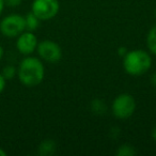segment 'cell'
<instances>
[{
    "mask_svg": "<svg viewBox=\"0 0 156 156\" xmlns=\"http://www.w3.org/2000/svg\"><path fill=\"white\" fill-rule=\"evenodd\" d=\"M17 77L25 87L32 88L39 86L45 77V66L42 60L37 57L25 56L17 67Z\"/></svg>",
    "mask_w": 156,
    "mask_h": 156,
    "instance_id": "6da1fadb",
    "label": "cell"
},
{
    "mask_svg": "<svg viewBox=\"0 0 156 156\" xmlns=\"http://www.w3.org/2000/svg\"><path fill=\"white\" fill-rule=\"evenodd\" d=\"M152 66V57L143 49L128 50L123 57V69L130 76H141Z\"/></svg>",
    "mask_w": 156,
    "mask_h": 156,
    "instance_id": "7a4b0ae2",
    "label": "cell"
},
{
    "mask_svg": "<svg viewBox=\"0 0 156 156\" xmlns=\"http://www.w3.org/2000/svg\"><path fill=\"white\" fill-rule=\"evenodd\" d=\"M136 110V101L129 93H121L111 103V112L117 119L126 120L134 115Z\"/></svg>",
    "mask_w": 156,
    "mask_h": 156,
    "instance_id": "3957f363",
    "label": "cell"
},
{
    "mask_svg": "<svg viewBox=\"0 0 156 156\" xmlns=\"http://www.w3.org/2000/svg\"><path fill=\"white\" fill-rule=\"evenodd\" d=\"M25 30H26L25 16L20 14H10L3 17L0 22V32L9 39L17 37Z\"/></svg>",
    "mask_w": 156,
    "mask_h": 156,
    "instance_id": "277c9868",
    "label": "cell"
},
{
    "mask_svg": "<svg viewBox=\"0 0 156 156\" xmlns=\"http://www.w3.org/2000/svg\"><path fill=\"white\" fill-rule=\"evenodd\" d=\"M60 10L59 0H33L31 12L41 22L50 20L56 17Z\"/></svg>",
    "mask_w": 156,
    "mask_h": 156,
    "instance_id": "5b68a950",
    "label": "cell"
},
{
    "mask_svg": "<svg viewBox=\"0 0 156 156\" xmlns=\"http://www.w3.org/2000/svg\"><path fill=\"white\" fill-rule=\"evenodd\" d=\"M37 52L39 55V58L47 63H58L63 56L61 46L51 40H44L39 42Z\"/></svg>",
    "mask_w": 156,
    "mask_h": 156,
    "instance_id": "8992f818",
    "label": "cell"
},
{
    "mask_svg": "<svg viewBox=\"0 0 156 156\" xmlns=\"http://www.w3.org/2000/svg\"><path fill=\"white\" fill-rule=\"evenodd\" d=\"M39 41L34 32L25 30L20 33L16 39V48L18 52L24 56H30L34 51H37V47Z\"/></svg>",
    "mask_w": 156,
    "mask_h": 156,
    "instance_id": "52a82bcc",
    "label": "cell"
},
{
    "mask_svg": "<svg viewBox=\"0 0 156 156\" xmlns=\"http://www.w3.org/2000/svg\"><path fill=\"white\" fill-rule=\"evenodd\" d=\"M57 143L52 139H45L39 145L37 152L41 156H50L56 153Z\"/></svg>",
    "mask_w": 156,
    "mask_h": 156,
    "instance_id": "ba28073f",
    "label": "cell"
},
{
    "mask_svg": "<svg viewBox=\"0 0 156 156\" xmlns=\"http://www.w3.org/2000/svg\"><path fill=\"white\" fill-rule=\"evenodd\" d=\"M40 23L41 20L32 13H28L25 16V25H26V30L27 31H31V32H34L35 30H37L40 26Z\"/></svg>",
    "mask_w": 156,
    "mask_h": 156,
    "instance_id": "9c48e42d",
    "label": "cell"
},
{
    "mask_svg": "<svg viewBox=\"0 0 156 156\" xmlns=\"http://www.w3.org/2000/svg\"><path fill=\"white\" fill-rule=\"evenodd\" d=\"M147 46L149 51L156 56V25L152 27L147 32Z\"/></svg>",
    "mask_w": 156,
    "mask_h": 156,
    "instance_id": "30bf717a",
    "label": "cell"
},
{
    "mask_svg": "<svg viewBox=\"0 0 156 156\" xmlns=\"http://www.w3.org/2000/svg\"><path fill=\"white\" fill-rule=\"evenodd\" d=\"M136 153V149L132 144H128V143H124V144L120 145L118 147L117 152H115V154L118 156H135Z\"/></svg>",
    "mask_w": 156,
    "mask_h": 156,
    "instance_id": "8fae6325",
    "label": "cell"
},
{
    "mask_svg": "<svg viewBox=\"0 0 156 156\" xmlns=\"http://www.w3.org/2000/svg\"><path fill=\"white\" fill-rule=\"evenodd\" d=\"M91 110L94 115H102L105 113V111L107 110L106 104L103 102L102 100H98V98H95V100L92 101L91 103Z\"/></svg>",
    "mask_w": 156,
    "mask_h": 156,
    "instance_id": "7c38bea8",
    "label": "cell"
},
{
    "mask_svg": "<svg viewBox=\"0 0 156 156\" xmlns=\"http://www.w3.org/2000/svg\"><path fill=\"white\" fill-rule=\"evenodd\" d=\"M2 76L5 78V80H11L17 75V69L14 65H7L2 69Z\"/></svg>",
    "mask_w": 156,
    "mask_h": 156,
    "instance_id": "4fadbf2b",
    "label": "cell"
},
{
    "mask_svg": "<svg viewBox=\"0 0 156 156\" xmlns=\"http://www.w3.org/2000/svg\"><path fill=\"white\" fill-rule=\"evenodd\" d=\"M23 2V0H5V5L10 8H16L18 5H20Z\"/></svg>",
    "mask_w": 156,
    "mask_h": 156,
    "instance_id": "5bb4252c",
    "label": "cell"
},
{
    "mask_svg": "<svg viewBox=\"0 0 156 156\" xmlns=\"http://www.w3.org/2000/svg\"><path fill=\"white\" fill-rule=\"evenodd\" d=\"M5 85H7V80L2 76V74H0V94L2 93L3 90L5 89Z\"/></svg>",
    "mask_w": 156,
    "mask_h": 156,
    "instance_id": "9a60e30c",
    "label": "cell"
},
{
    "mask_svg": "<svg viewBox=\"0 0 156 156\" xmlns=\"http://www.w3.org/2000/svg\"><path fill=\"white\" fill-rule=\"evenodd\" d=\"M128 50L126 49L125 47H123V46H121V47H119V49H118V54H119V56L120 57H122L123 58L124 56L126 55V52H127Z\"/></svg>",
    "mask_w": 156,
    "mask_h": 156,
    "instance_id": "2e32d148",
    "label": "cell"
},
{
    "mask_svg": "<svg viewBox=\"0 0 156 156\" xmlns=\"http://www.w3.org/2000/svg\"><path fill=\"white\" fill-rule=\"evenodd\" d=\"M150 81H151V85L153 86L156 89V72H154L151 75V78H150Z\"/></svg>",
    "mask_w": 156,
    "mask_h": 156,
    "instance_id": "e0dca14e",
    "label": "cell"
},
{
    "mask_svg": "<svg viewBox=\"0 0 156 156\" xmlns=\"http://www.w3.org/2000/svg\"><path fill=\"white\" fill-rule=\"evenodd\" d=\"M5 7V0H0V15L2 14L3 12V9Z\"/></svg>",
    "mask_w": 156,
    "mask_h": 156,
    "instance_id": "ac0fdd59",
    "label": "cell"
},
{
    "mask_svg": "<svg viewBox=\"0 0 156 156\" xmlns=\"http://www.w3.org/2000/svg\"><path fill=\"white\" fill-rule=\"evenodd\" d=\"M152 139L156 142V126L152 129Z\"/></svg>",
    "mask_w": 156,
    "mask_h": 156,
    "instance_id": "d6986e66",
    "label": "cell"
},
{
    "mask_svg": "<svg viewBox=\"0 0 156 156\" xmlns=\"http://www.w3.org/2000/svg\"><path fill=\"white\" fill-rule=\"evenodd\" d=\"M3 55H5V50H3L2 46L0 45V61H1V59H2Z\"/></svg>",
    "mask_w": 156,
    "mask_h": 156,
    "instance_id": "ffe728a7",
    "label": "cell"
},
{
    "mask_svg": "<svg viewBox=\"0 0 156 156\" xmlns=\"http://www.w3.org/2000/svg\"><path fill=\"white\" fill-rule=\"evenodd\" d=\"M5 155H7V152L2 147H0V156H5Z\"/></svg>",
    "mask_w": 156,
    "mask_h": 156,
    "instance_id": "44dd1931",
    "label": "cell"
},
{
    "mask_svg": "<svg viewBox=\"0 0 156 156\" xmlns=\"http://www.w3.org/2000/svg\"><path fill=\"white\" fill-rule=\"evenodd\" d=\"M154 15H155V17H156V9H155V11H154Z\"/></svg>",
    "mask_w": 156,
    "mask_h": 156,
    "instance_id": "7402d4cb",
    "label": "cell"
}]
</instances>
